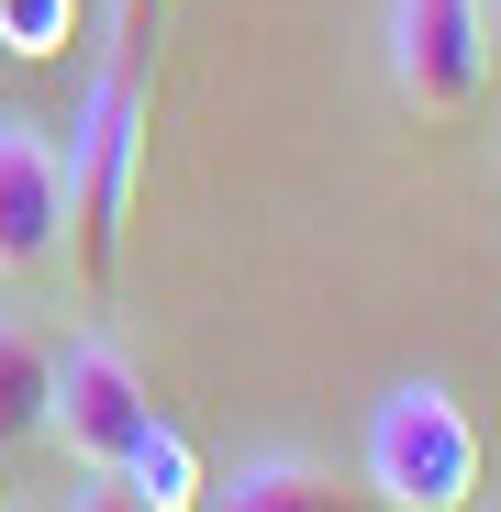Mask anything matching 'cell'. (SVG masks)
<instances>
[{
	"mask_svg": "<svg viewBox=\"0 0 501 512\" xmlns=\"http://www.w3.org/2000/svg\"><path fill=\"white\" fill-rule=\"evenodd\" d=\"M145 90H134V67H90V101H78L67 123V256H78V279H90V301L123 290V223H134V179H145Z\"/></svg>",
	"mask_w": 501,
	"mask_h": 512,
	"instance_id": "6da1fadb",
	"label": "cell"
},
{
	"mask_svg": "<svg viewBox=\"0 0 501 512\" xmlns=\"http://www.w3.org/2000/svg\"><path fill=\"white\" fill-rule=\"evenodd\" d=\"M368 501L379 512H468L479 501V423L446 379H401L368 412Z\"/></svg>",
	"mask_w": 501,
	"mask_h": 512,
	"instance_id": "7a4b0ae2",
	"label": "cell"
},
{
	"mask_svg": "<svg viewBox=\"0 0 501 512\" xmlns=\"http://www.w3.org/2000/svg\"><path fill=\"white\" fill-rule=\"evenodd\" d=\"M145 423H156V390H145V368L112 346V334H67L56 346V401H45V435L90 468V479H112L134 446H145Z\"/></svg>",
	"mask_w": 501,
	"mask_h": 512,
	"instance_id": "3957f363",
	"label": "cell"
},
{
	"mask_svg": "<svg viewBox=\"0 0 501 512\" xmlns=\"http://www.w3.org/2000/svg\"><path fill=\"white\" fill-rule=\"evenodd\" d=\"M379 45H390V90L424 112V123H457L490 90V56H501L479 0H390Z\"/></svg>",
	"mask_w": 501,
	"mask_h": 512,
	"instance_id": "277c9868",
	"label": "cell"
},
{
	"mask_svg": "<svg viewBox=\"0 0 501 512\" xmlns=\"http://www.w3.org/2000/svg\"><path fill=\"white\" fill-rule=\"evenodd\" d=\"M67 256V134L0 112V279H34Z\"/></svg>",
	"mask_w": 501,
	"mask_h": 512,
	"instance_id": "5b68a950",
	"label": "cell"
},
{
	"mask_svg": "<svg viewBox=\"0 0 501 512\" xmlns=\"http://www.w3.org/2000/svg\"><path fill=\"white\" fill-rule=\"evenodd\" d=\"M56 401V334L34 312H0V446H34Z\"/></svg>",
	"mask_w": 501,
	"mask_h": 512,
	"instance_id": "8992f818",
	"label": "cell"
},
{
	"mask_svg": "<svg viewBox=\"0 0 501 512\" xmlns=\"http://www.w3.org/2000/svg\"><path fill=\"white\" fill-rule=\"evenodd\" d=\"M212 512H357V490H334V468L312 457H245Z\"/></svg>",
	"mask_w": 501,
	"mask_h": 512,
	"instance_id": "52a82bcc",
	"label": "cell"
},
{
	"mask_svg": "<svg viewBox=\"0 0 501 512\" xmlns=\"http://www.w3.org/2000/svg\"><path fill=\"white\" fill-rule=\"evenodd\" d=\"M112 479H123V490H134L145 512H201V457H190V435H179L167 412L145 423V446H134V457L112 468Z\"/></svg>",
	"mask_w": 501,
	"mask_h": 512,
	"instance_id": "ba28073f",
	"label": "cell"
},
{
	"mask_svg": "<svg viewBox=\"0 0 501 512\" xmlns=\"http://www.w3.org/2000/svg\"><path fill=\"white\" fill-rule=\"evenodd\" d=\"M78 0H0V56H67Z\"/></svg>",
	"mask_w": 501,
	"mask_h": 512,
	"instance_id": "9c48e42d",
	"label": "cell"
},
{
	"mask_svg": "<svg viewBox=\"0 0 501 512\" xmlns=\"http://www.w3.org/2000/svg\"><path fill=\"white\" fill-rule=\"evenodd\" d=\"M156 12H167V0H112V45H101V56H112V67H134V45H145V23H156Z\"/></svg>",
	"mask_w": 501,
	"mask_h": 512,
	"instance_id": "30bf717a",
	"label": "cell"
},
{
	"mask_svg": "<svg viewBox=\"0 0 501 512\" xmlns=\"http://www.w3.org/2000/svg\"><path fill=\"white\" fill-rule=\"evenodd\" d=\"M67 512H145L123 479H90V490H67Z\"/></svg>",
	"mask_w": 501,
	"mask_h": 512,
	"instance_id": "8fae6325",
	"label": "cell"
},
{
	"mask_svg": "<svg viewBox=\"0 0 501 512\" xmlns=\"http://www.w3.org/2000/svg\"><path fill=\"white\" fill-rule=\"evenodd\" d=\"M479 12H490V45H501V0H479Z\"/></svg>",
	"mask_w": 501,
	"mask_h": 512,
	"instance_id": "7c38bea8",
	"label": "cell"
},
{
	"mask_svg": "<svg viewBox=\"0 0 501 512\" xmlns=\"http://www.w3.org/2000/svg\"><path fill=\"white\" fill-rule=\"evenodd\" d=\"M34 512H67V501H34Z\"/></svg>",
	"mask_w": 501,
	"mask_h": 512,
	"instance_id": "4fadbf2b",
	"label": "cell"
},
{
	"mask_svg": "<svg viewBox=\"0 0 501 512\" xmlns=\"http://www.w3.org/2000/svg\"><path fill=\"white\" fill-rule=\"evenodd\" d=\"M0 512H12V501H0Z\"/></svg>",
	"mask_w": 501,
	"mask_h": 512,
	"instance_id": "5bb4252c",
	"label": "cell"
}]
</instances>
